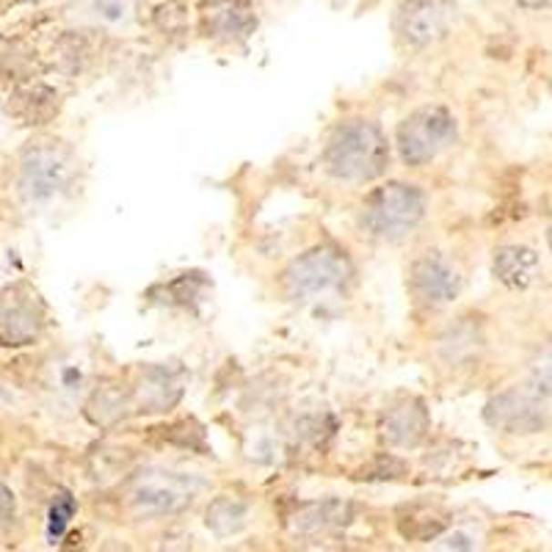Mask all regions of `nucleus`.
Here are the masks:
<instances>
[{"label":"nucleus","instance_id":"obj_14","mask_svg":"<svg viewBox=\"0 0 552 552\" xmlns=\"http://www.w3.org/2000/svg\"><path fill=\"white\" fill-rule=\"evenodd\" d=\"M179 395H182L179 379L171 371H163V367H149L133 390L138 412H166L179 401Z\"/></svg>","mask_w":552,"mask_h":552},{"label":"nucleus","instance_id":"obj_22","mask_svg":"<svg viewBox=\"0 0 552 552\" xmlns=\"http://www.w3.org/2000/svg\"><path fill=\"white\" fill-rule=\"evenodd\" d=\"M516 6H525V9H541L547 4H552V0H514Z\"/></svg>","mask_w":552,"mask_h":552},{"label":"nucleus","instance_id":"obj_4","mask_svg":"<svg viewBox=\"0 0 552 552\" xmlns=\"http://www.w3.org/2000/svg\"><path fill=\"white\" fill-rule=\"evenodd\" d=\"M458 136L455 117L442 106H425L409 114L398 128V149L409 166H425L442 155Z\"/></svg>","mask_w":552,"mask_h":552},{"label":"nucleus","instance_id":"obj_3","mask_svg":"<svg viewBox=\"0 0 552 552\" xmlns=\"http://www.w3.org/2000/svg\"><path fill=\"white\" fill-rule=\"evenodd\" d=\"M351 276L348 257L334 246H318L291 262L285 271V293L293 302H310L340 291Z\"/></svg>","mask_w":552,"mask_h":552},{"label":"nucleus","instance_id":"obj_11","mask_svg":"<svg viewBox=\"0 0 552 552\" xmlns=\"http://www.w3.org/2000/svg\"><path fill=\"white\" fill-rule=\"evenodd\" d=\"M199 17L202 31L219 42H240L257 28V15L249 0H208Z\"/></svg>","mask_w":552,"mask_h":552},{"label":"nucleus","instance_id":"obj_15","mask_svg":"<svg viewBox=\"0 0 552 552\" xmlns=\"http://www.w3.org/2000/svg\"><path fill=\"white\" fill-rule=\"evenodd\" d=\"M58 108V95L53 88L42 86V83H34V86H26L20 88L17 95L12 97V111L28 122V125H42L47 122Z\"/></svg>","mask_w":552,"mask_h":552},{"label":"nucleus","instance_id":"obj_6","mask_svg":"<svg viewBox=\"0 0 552 552\" xmlns=\"http://www.w3.org/2000/svg\"><path fill=\"white\" fill-rule=\"evenodd\" d=\"M202 484L182 473L149 470L133 478L128 500L138 516H169L189 508Z\"/></svg>","mask_w":552,"mask_h":552},{"label":"nucleus","instance_id":"obj_23","mask_svg":"<svg viewBox=\"0 0 552 552\" xmlns=\"http://www.w3.org/2000/svg\"><path fill=\"white\" fill-rule=\"evenodd\" d=\"M547 243H549V249H552V216H549V224H547Z\"/></svg>","mask_w":552,"mask_h":552},{"label":"nucleus","instance_id":"obj_16","mask_svg":"<svg viewBox=\"0 0 552 552\" xmlns=\"http://www.w3.org/2000/svg\"><path fill=\"white\" fill-rule=\"evenodd\" d=\"M348 506L345 503H337V500H329V503H312L307 508H302L296 514V533H304V536H318V533H326L337 525H342L348 519Z\"/></svg>","mask_w":552,"mask_h":552},{"label":"nucleus","instance_id":"obj_7","mask_svg":"<svg viewBox=\"0 0 552 552\" xmlns=\"http://www.w3.org/2000/svg\"><path fill=\"white\" fill-rule=\"evenodd\" d=\"M541 398L538 390H506L486 404V423L503 434H538L549 423Z\"/></svg>","mask_w":552,"mask_h":552},{"label":"nucleus","instance_id":"obj_1","mask_svg":"<svg viewBox=\"0 0 552 552\" xmlns=\"http://www.w3.org/2000/svg\"><path fill=\"white\" fill-rule=\"evenodd\" d=\"M323 166L345 182H371L390 166V147L382 128L371 119H348L334 128L323 149Z\"/></svg>","mask_w":552,"mask_h":552},{"label":"nucleus","instance_id":"obj_8","mask_svg":"<svg viewBox=\"0 0 552 552\" xmlns=\"http://www.w3.org/2000/svg\"><path fill=\"white\" fill-rule=\"evenodd\" d=\"M455 23V0H404L398 9V34L409 47H428L447 36Z\"/></svg>","mask_w":552,"mask_h":552},{"label":"nucleus","instance_id":"obj_12","mask_svg":"<svg viewBox=\"0 0 552 552\" xmlns=\"http://www.w3.org/2000/svg\"><path fill=\"white\" fill-rule=\"evenodd\" d=\"M431 428L428 412L420 401L414 398H404L395 406H390V412L384 414V439L395 447H414L425 439Z\"/></svg>","mask_w":552,"mask_h":552},{"label":"nucleus","instance_id":"obj_9","mask_svg":"<svg viewBox=\"0 0 552 552\" xmlns=\"http://www.w3.org/2000/svg\"><path fill=\"white\" fill-rule=\"evenodd\" d=\"M462 291V276L439 254H423L409 268V293L423 307H445Z\"/></svg>","mask_w":552,"mask_h":552},{"label":"nucleus","instance_id":"obj_18","mask_svg":"<svg viewBox=\"0 0 552 552\" xmlns=\"http://www.w3.org/2000/svg\"><path fill=\"white\" fill-rule=\"evenodd\" d=\"M77 503L69 492H58L50 503V514H47V538L56 541L64 536V530L69 527V519L75 516Z\"/></svg>","mask_w":552,"mask_h":552},{"label":"nucleus","instance_id":"obj_5","mask_svg":"<svg viewBox=\"0 0 552 552\" xmlns=\"http://www.w3.org/2000/svg\"><path fill=\"white\" fill-rule=\"evenodd\" d=\"M72 152L61 141H34L23 152L20 163V189L31 202L53 199L72 179Z\"/></svg>","mask_w":552,"mask_h":552},{"label":"nucleus","instance_id":"obj_13","mask_svg":"<svg viewBox=\"0 0 552 552\" xmlns=\"http://www.w3.org/2000/svg\"><path fill=\"white\" fill-rule=\"evenodd\" d=\"M492 271L497 280L511 291H527L541 276L538 254L530 246H503L495 251Z\"/></svg>","mask_w":552,"mask_h":552},{"label":"nucleus","instance_id":"obj_10","mask_svg":"<svg viewBox=\"0 0 552 552\" xmlns=\"http://www.w3.org/2000/svg\"><path fill=\"white\" fill-rule=\"evenodd\" d=\"M42 332V307L26 288L0 291V345L23 348L36 342Z\"/></svg>","mask_w":552,"mask_h":552},{"label":"nucleus","instance_id":"obj_17","mask_svg":"<svg viewBox=\"0 0 552 552\" xmlns=\"http://www.w3.org/2000/svg\"><path fill=\"white\" fill-rule=\"evenodd\" d=\"M246 514H249V506L238 497H216L205 514V522L208 527L216 533V536H230V533H238L243 525H246Z\"/></svg>","mask_w":552,"mask_h":552},{"label":"nucleus","instance_id":"obj_2","mask_svg":"<svg viewBox=\"0 0 552 552\" xmlns=\"http://www.w3.org/2000/svg\"><path fill=\"white\" fill-rule=\"evenodd\" d=\"M423 213L425 197L420 189L406 186V182H384L362 202L359 224L371 238L398 240L423 221Z\"/></svg>","mask_w":552,"mask_h":552},{"label":"nucleus","instance_id":"obj_21","mask_svg":"<svg viewBox=\"0 0 552 552\" xmlns=\"http://www.w3.org/2000/svg\"><path fill=\"white\" fill-rule=\"evenodd\" d=\"M12 514H15V497L4 484H0V527L12 519Z\"/></svg>","mask_w":552,"mask_h":552},{"label":"nucleus","instance_id":"obj_20","mask_svg":"<svg viewBox=\"0 0 552 552\" xmlns=\"http://www.w3.org/2000/svg\"><path fill=\"white\" fill-rule=\"evenodd\" d=\"M97 9L103 12V17L108 20H119L128 9V0H97Z\"/></svg>","mask_w":552,"mask_h":552},{"label":"nucleus","instance_id":"obj_19","mask_svg":"<svg viewBox=\"0 0 552 552\" xmlns=\"http://www.w3.org/2000/svg\"><path fill=\"white\" fill-rule=\"evenodd\" d=\"M533 390L541 395H552V351L533 364Z\"/></svg>","mask_w":552,"mask_h":552}]
</instances>
